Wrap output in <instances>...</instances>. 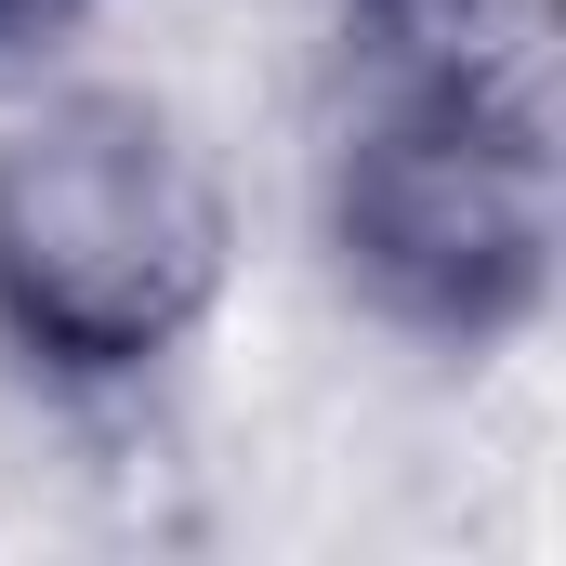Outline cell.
I'll use <instances>...</instances> for the list:
<instances>
[{
  "label": "cell",
  "mask_w": 566,
  "mask_h": 566,
  "mask_svg": "<svg viewBox=\"0 0 566 566\" xmlns=\"http://www.w3.org/2000/svg\"><path fill=\"white\" fill-rule=\"evenodd\" d=\"M224 290V198L133 93H66L0 145V329L66 369H158Z\"/></svg>",
  "instance_id": "1"
},
{
  "label": "cell",
  "mask_w": 566,
  "mask_h": 566,
  "mask_svg": "<svg viewBox=\"0 0 566 566\" xmlns=\"http://www.w3.org/2000/svg\"><path fill=\"white\" fill-rule=\"evenodd\" d=\"M329 251L396 329L501 343L554 290V145L541 80L501 66H409L329 171Z\"/></svg>",
  "instance_id": "2"
},
{
  "label": "cell",
  "mask_w": 566,
  "mask_h": 566,
  "mask_svg": "<svg viewBox=\"0 0 566 566\" xmlns=\"http://www.w3.org/2000/svg\"><path fill=\"white\" fill-rule=\"evenodd\" d=\"M27 13H53V0H0V27H27Z\"/></svg>",
  "instance_id": "3"
}]
</instances>
